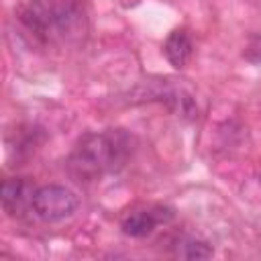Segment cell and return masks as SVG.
Here are the masks:
<instances>
[{
    "label": "cell",
    "instance_id": "obj_1",
    "mask_svg": "<svg viewBox=\"0 0 261 261\" xmlns=\"http://www.w3.org/2000/svg\"><path fill=\"white\" fill-rule=\"evenodd\" d=\"M130 153V139L122 130L84 135L67 159V169L75 181H94L124 165Z\"/></svg>",
    "mask_w": 261,
    "mask_h": 261
},
{
    "label": "cell",
    "instance_id": "obj_2",
    "mask_svg": "<svg viewBox=\"0 0 261 261\" xmlns=\"http://www.w3.org/2000/svg\"><path fill=\"white\" fill-rule=\"evenodd\" d=\"M24 24L39 37H73L84 29V12L73 0H33L24 14Z\"/></svg>",
    "mask_w": 261,
    "mask_h": 261
},
{
    "label": "cell",
    "instance_id": "obj_3",
    "mask_svg": "<svg viewBox=\"0 0 261 261\" xmlns=\"http://www.w3.org/2000/svg\"><path fill=\"white\" fill-rule=\"evenodd\" d=\"M31 208L35 210V214L41 220L57 222V220H63L75 212L77 198L71 190H67L63 186L49 184V186H41L39 190H35Z\"/></svg>",
    "mask_w": 261,
    "mask_h": 261
},
{
    "label": "cell",
    "instance_id": "obj_4",
    "mask_svg": "<svg viewBox=\"0 0 261 261\" xmlns=\"http://www.w3.org/2000/svg\"><path fill=\"white\" fill-rule=\"evenodd\" d=\"M173 214L167 208H153V210H137L122 220V230L128 237H145L149 234L159 222L169 220Z\"/></svg>",
    "mask_w": 261,
    "mask_h": 261
},
{
    "label": "cell",
    "instance_id": "obj_5",
    "mask_svg": "<svg viewBox=\"0 0 261 261\" xmlns=\"http://www.w3.org/2000/svg\"><path fill=\"white\" fill-rule=\"evenodd\" d=\"M33 194L29 184L20 177H12V179H6L2 184V190H0V200H2V208L8 212V214H20L24 210L27 204L33 202Z\"/></svg>",
    "mask_w": 261,
    "mask_h": 261
},
{
    "label": "cell",
    "instance_id": "obj_6",
    "mask_svg": "<svg viewBox=\"0 0 261 261\" xmlns=\"http://www.w3.org/2000/svg\"><path fill=\"white\" fill-rule=\"evenodd\" d=\"M165 57L173 67H184L192 55V41L186 31H173L165 41Z\"/></svg>",
    "mask_w": 261,
    "mask_h": 261
},
{
    "label": "cell",
    "instance_id": "obj_7",
    "mask_svg": "<svg viewBox=\"0 0 261 261\" xmlns=\"http://www.w3.org/2000/svg\"><path fill=\"white\" fill-rule=\"evenodd\" d=\"M175 245H177L175 247V255L181 257V259H208V257H212V249L204 241L181 239Z\"/></svg>",
    "mask_w": 261,
    "mask_h": 261
},
{
    "label": "cell",
    "instance_id": "obj_8",
    "mask_svg": "<svg viewBox=\"0 0 261 261\" xmlns=\"http://www.w3.org/2000/svg\"><path fill=\"white\" fill-rule=\"evenodd\" d=\"M245 57L249 61H253V63H261V35L251 39V43L245 49Z\"/></svg>",
    "mask_w": 261,
    "mask_h": 261
}]
</instances>
